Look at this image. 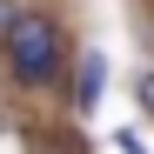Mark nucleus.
<instances>
[{"mask_svg":"<svg viewBox=\"0 0 154 154\" xmlns=\"http://www.w3.org/2000/svg\"><path fill=\"white\" fill-rule=\"evenodd\" d=\"M0 54H7L20 87H47V81H60V67H67V34H60V20H47V14H14L7 27H0Z\"/></svg>","mask_w":154,"mask_h":154,"instance_id":"obj_1","label":"nucleus"},{"mask_svg":"<svg viewBox=\"0 0 154 154\" xmlns=\"http://www.w3.org/2000/svg\"><path fill=\"white\" fill-rule=\"evenodd\" d=\"M134 100H141V107L154 114V74H141V81H134Z\"/></svg>","mask_w":154,"mask_h":154,"instance_id":"obj_4","label":"nucleus"},{"mask_svg":"<svg viewBox=\"0 0 154 154\" xmlns=\"http://www.w3.org/2000/svg\"><path fill=\"white\" fill-rule=\"evenodd\" d=\"M114 147H121V154H147V141L134 134V127H121V134H114Z\"/></svg>","mask_w":154,"mask_h":154,"instance_id":"obj_3","label":"nucleus"},{"mask_svg":"<svg viewBox=\"0 0 154 154\" xmlns=\"http://www.w3.org/2000/svg\"><path fill=\"white\" fill-rule=\"evenodd\" d=\"M100 87H107V54H87L81 74H74V107H94Z\"/></svg>","mask_w":154,"mask_h":154,"instance_id":"obj_2","label":"nucleus"}]
</instances>
